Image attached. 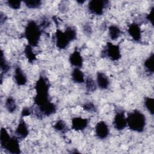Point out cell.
Masks as SVG:
<instances>
[{"label":"cell","instance_id":"15","mask_svg":"<svg viewBox=\"0 0 154 154\" xmlns=\"http://www.w3.org/2000/svg\"><path fill=\"white\" fill-rule=\"evenodd\" d=\"M69 61L70 64L75 67L81 68L83 66V58L81 53L78 51H74L69 56Z\"/></svg>","mask_w":154,"mask_h":154},{"label":"cell","instance_id":"27","mask_svg":"<svg viewBox=\"0 0 154 154\" xmlns=\"http://www.w3.org/2000/svg\"><path fill=\"white\" fill-rule=\"evenodd\" d=\"M64 31L66 33V34L67 35L71 41V42L76 38L77 32H76V29L73 26H67L66 28V29L64 30Z\"/></svg>","mask_w":154,"mask_h":154},{"label":"cell","instance_id":"19","mask_svg":"<svg viewBox=\"0 0 154 154\" xmlns=\"http://www.w3.org/2000/svg\"><path fill=\"white\" fill-rule=\"evenodd\" d=\"M154 54L152 53L144 62V66L146 70L150 73L153 74L154 72Z\"/></svg>","mask_w":154,"mask_h":154},{"label":"cell","instance_id":"29","mask_svg":"<svg viewBox=\"0 0 154 154\" xmlns=\"http://www.w3.org/2000/svg\"><path fill=\"white\" fill-rule=\"evenodd\" d=\"M7 5L13 10H18L20 8L22 5V2L19 1H6Z\"/></svg>","mask_w":154,"mask_h":154},{"label":"cell","instance_id":"10","mask_svg":"<svg viewBox=\"0 0 154 154\" xmlns=\"http://www.w3.org/2000/svg\"><path fill=\"white\" fill-rule=\"evenodd\" d=\"M89 120L81 117H75L72 119V129L76 131H84L88 125Z\"/></svg>","mask_w":154,"mask_h":154},{"label":"cell","instance_id":"24","mask_svg":"<svg viewBox=\"0 0 154 154\" xmlns=\"http://www.w3.org/2000/svg\"><path fill=\"white\" fill-rule=\"evenodd\" d=\"M25 6L30 9H36L40 8L42 5L40 0H26L23 1Z\"/></svg>","mask_w":154,"mask_h":154},{"label":"cell","instance_id":"4","mask_svg":"<svg viewBox=\"0 0 154 154\" xmlns=\"http://www.w3.org/2000/svg\"><path fill=\"white\" fill-rule=\"evenodd\" d=\"M109 2L105 0H91L90 1L87 5L88 11L96 16L102 15L105 10L108 7Z\"/></svg>","mask_w":154,"mask_h":154},{"label":"cell","instance_id":"32","mask_svg":"<svg viewBox=\"0 0 154 154\" xmlns=\"http://www.w3.org/2000/svg\"><path fill=\"white\" fill-rule=\"evenodd\" d=\"M84 29L85 32L86 33H87V34H90V33L91 32V28H90V26H88V25H86L85 26H84Z\"/></svg>","mask_w":154,"mask_h":154},{"label":"cell","instance_id":"13","mask_svg":"<svg viewBox=\"0 0 154 154\" xmlns=\"http://www.w3.org/2000/svg\"><path fill=\"white\" fill-rule=\"evenodd\" d=\"M96 84L101 90H106L109 86V79L107 75L102 72H98L96 75Z\"/></svg>","mask_w":154,"mask_h":154},{"label":"cell","instance_id":"5","mask_svg":"<svg viewBox=\"0 0 154 154\" xmlns=\"http://www.w3.org/2000/svg\"><path fill=\"white\" fill-rule=\"evenodd\" d=\"M49 88L50 84L48 78L43 75L40 76L35 84V95L48 96Z\"/></svg>","mask_w":154,"mask_h":154},{"label":"cell","instance_id":"8","mask_svg":"<svg viewBox=\"0 0 154 154\" xmlns=\"http://www.w3.org/2000/svg\"><path fill=\"white\" fill-rule=\"evenodd\" d=\"M96 136L100 140L106 138L109 134V129L107 123L104 121L98 122L94 127Z\"/></svg>","mask_w":154,"mask_h":154},{"label":"cell","instance_id":"23","mask_svg":"<svg viewBox=\"0 0 154 154\" xmlns=\"http://www.w3.org/2000/svg\"><path fill=\"white\" fill-rule=\"evenodd\" d=\"M11 138L10 135H9L8 132H7V129L4 128H1V135H0V143L1 146L2 148L5 144L8 142V141Z\"/></svg>","mask_w":154,"mask_h":154},{"label":"cell","instance_id":"21","mask_svg":"<svg viewBox=\"0 0 154 154\" xmlns=\"http://www.w3.org/2000/svg\"><path fill=\"white\" fill-rule=\"evenodd\" d=\"M85 84L86 90L89 93L94 92L97 88L96 82L90 76L87 77L86 79H85Z\"/></svg>","mask_w":154,"mask_h":154},{"label":"cell","instance_id":"18","mask_svg":"<svg viewBox=\"0 0 154 154\" xmlns=\"http://www.w3.org/2000/svg\"><path fill=\"white\" fill-rule=\"evenodd\" d=\"M5 107L10 113H13L17 110V104L15 99L12 96H9L6 99L5 102Z\"/></svg>","mask_w":154,"mask_h":154},{"label":"cell","instance_id":"1","mask_svg":"<svg viewBox=\"0 0 154 154\" xmlns=\"http://www.w3.org/2000/svg\"><path fill=\"white\" fill-rule=\"evenodd\" d=\"M127 126L132 131L143 132L146 125L145 115L140 111L135 109L129 112L127 117Z\"/></svg>","mask_w":154,"mask_h":154},{"label":"cell","instance_id":"26","mask_svg":"<svg viewBox=\"0 0 154 154\" xmlns=\"http://www.w3.org/2000/svg\"><path fill=\"white\" fill-rule=\"evenodd\" d=\"M10 69V66L9 65V63L5 58V57L4 55L3 51L1 50V69L2 71V73H7L8 70Z\"/></svg>","mask_w":154,"mask_h":154},{"label":"cell","instance_id":"9","mask_svg":"<svg viewBox=\"0 0 154 154\" xmlns=\"http://www.w3.org/2000/svg\"><path fill=\"white\" fill-rule=\"evenodd\" d=\"M2 148L8 153L12 154H19L21 153L19 139L16 136L11 137L10 140Z\"/></svg>","mask_w":154,"mask_h":154},{"label":"cell","instance_id":"25","mask_svg":"<svg viewBox=\"0 0 154 154\" xmlns=\"http://www.w3.org/2000/svg\"><path fill=\"white\" fill-rule=\"evenodd\" d=\"M144 105L146 109L149 112L151 115H153V106H154V99L150 97H146L144 100Z\"/></svg>","mask_w":154,"mask_h":154},{"label":"cell","instance_id":"7","mask_svg":"<svg viewBox=\"0 0 154 154\" xmlns=\"http://www.w3.org/2000/svg\"><path fill=\"white\" fill-rule=\"evenodd\" d=\"M55 38L56 46L60 49H65L71 42L65 31H62L60 29L56 30Z\"/></svg>","mask_w":154,"mask_h":154},{"label":"cell","instance_id":"11","mask_svg":"<svg viewBox=\"0 0 154 154\" xmlns=\"http://www.w3.org/2000/svg\"><path fill=\"white\" fill-rule=\"evenodd\" d=\"M128 32L135 42H138L141 40L142 32L138 23L135 22L131 23L128 28Z\"/></svg>","mask_w":154,"mask_h":154},{"label":"cell","instance_id":"28","mask_svg":"<svg viewBox=\"0 0 154 154\" xmlns=\"http://www.w3.org/2000/svg\"><path fill=\"white\" fill-rule=\"evenodd\" d=\"M82 108L85 111L90 112H94L96 111V107L95 105L91 102H85L82 105Z\"/></svg>","mask_w":154,"mask_h":154},{"label":"cell","instance_id":"33","mask_svg":"<svg viewBox=\"0 0 154 154\" xmlns=\"http://www.w3.org/2000/svg\"><path fill=\"white\" fill-rule=\"evenodd\" d=\"M77 2H78V3H80V4H82L83 3H84V2H85V1H77Z\"/></svg>","mask_w":154,"mask_h":154},{"label":"cell","instance_id":"12","mask_svg":"<svg viewBox=\"0 0 154 154\" xmlns=\"http://www.w3.org/2000/svg\"><path fill=\"white\" fill-rule=\"evenodd\" d=\"M29 134L28 126L23 117L20 119L15 130V135L19 139H25Z\"/></svg>","mask_w":154,"mask_h":154},{"label":"cell","instance_id":"20","mask_svg":"<svg viewBox=\"0 0 154 154\" xmlns=\"http://www.w3.org/2000/svg\"><path fill=\"white\" fill-rule=\"evenodd\" d=\"M24 54L26 57V58L28 59V62L32 63L34 62L37 60L36 55L33 52L32 50V47L28 44L26 45L24 50Z\"/></svg>","mask_w":154,"mask_h":154},{"label":"cell","instance_id":"2","mask_svg":"<svg viewBox=\"0 0 154 154\" xmlns=\"http://www.w3.org/2000/svg\"><path fill=\"white\" fill-rule=\"evenodd\" d=\"M42 30L40 25L33 20H30L26 25L24 37L28 42V44L32 47H36L42 36Z\"/></svg>","mask_w":154,"mask_h":154},{"label":"cell","instance_id":"16","mask_svg":"<svg viewBox=\"0 0 154 154\" xmlns=\"http://www.w3.org/2000/svg\"><path fill=\"white\" fill-rule=\"evenodd\" d=\"M71 78L72 81L76 84H82L85 82V76L80 68L75 67L71 72Z\"/></svg>","mask_w":154,"mask_h":154},{"label":"cell","instance_id":"17","mask_svg":"<svg viewBox=\"0 0 154 154\" xmlns=\"http://www.w3.org/2000/svg\"><path fill=\"white\" fill-rule=\"evenodd\" d=\"M122 31L120 28L116 25H111L108 27V34L109 38L112 40H117L121 35Z\"/></svg>","mask_w":154,"mask_h":154},{"label":"cell","instance_id":"6","mask_svg":"<svg viewBox=\"0 0 154 154\" xmlns=\"http://www.w3.org/2000/svg\"><path fill=\"white\" fill-rule=\"evenodd\" d=\"M112 125L114 128L117 131H122L127 126L126 117L123 110L120 109L116 111Z\"/></svg>","mask_w":154,"mask_h":154},{"label":"cell","instance_id":"30","mask_svg":"<svg viewBox=\"0 0 154 154\" xmlns=\"http://www.w3.org/2000/svg\"><path fill=\"white\" fill-rule=\"evenodd\" d=\"M32 110L29 107H24L21 112V117H26V116H28L31 114Z\"/></svg>","mask_w":154,"mask_h":154},{"label":"cell","instance_id":"31","mask_svg":"<svg viewBox=\"0 0 154 154\" xmlns=\"http://www.w3.org/2000/svg\"><path fill=\"white\" fill-rule=\"evenodd\" d=\"M153 7L151 9L149 13L146 16L147 20L150 22L152 25H153Z\"/></svg>","mask_w":154,"mask_h":154},{"label":"cell","instance_id":"22","mask_svg":"<svg viewBox=\"0 0 154 154\" xmlns=\"http://www.w3.org/2000/svg\"><path fill=\"white\" fill-rule=\"evenodd\" d=\"M54 129L58 132H61V133H65L67 131V125L66 124V123L64 122V121H63V120H58L56 122V123L53 126Z\"/></svg>","mask_w":154,"mask_h":154},{"label":"cell","instance_id":"3","mask_svg":"<svg viewBox=\"0 0 154 154\" xmlns=\"http://www.w3.org/2000/svg\"><path fill=\"white\" fill-rule=\"evenodd\" d=\"M102 57H106L111 61H117L121 58V51L119 45H114L111 42H107L105 48L101 52Z\"/></svg>","mask_w":154,"mask_h":154},{"label":"cell","instance_id":"14","mask_svg":"<svg viewBox=\"0 0 154 154\" xmlns=\"http://www.w3.org/2000/svg\"><path fill=\"white\" fill-rule=\"evenodd\" d=\"M14 79L16 84L19 86L25 85L27 83V77L23 71L19 66L15 68L14 73Z\"/></svg>","mask_w":154,"mask_h":154}]
</instances>
